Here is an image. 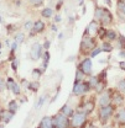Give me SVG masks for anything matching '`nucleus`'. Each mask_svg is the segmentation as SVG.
Here are the masks:
<instances>
[{
	"label": "nucleus",
	"instance_id": "nucleus-29",
	"mask_svg": "<svg viewBox=\"0 0 125 128\" xmlns=\"http://www.w3.org/2000/svg\"><path fill=\"white\" fill-rule=\"evenodd\" d=\"M100 52H102L100 47H94L93 49L91 50V53H89V54H91V58H94V57H97V56H98V54H99Z\"/></svg>",
	"mask_w": 125,
	"mask_h": 128
},
{
	"label": "nucleus",
	"instance_id": "nucleus-40",
	"mask_svg": "<svg viewBox=\"0 0 125 128\" xmlns=\"http://www.w3.org/2000/svg\"><path fill=\"white\" fill-rule=\"evenodd\" d=\"M6 28H8V32H13L14 31V30H13V28H14V25H8Z\"/></svg>",
	"mask_w": 125,
	"mask_h": 128
},
{
	"label": "nucleus",
	"instance_id": "nucleus-22",
	"mask_svg": "<svg viewBox=\"0 0 125 128\" xmlns=\"http://www.w3.org/2000/svg\"><path fill=\"white\" fill-rule=\"evenodd\" d=\"M105 33H107V28L104 27V26H99V28H98V31H97V36L102 40V38H105Z\"/></svg>",
	"mask_w": 125,
	"mask_h": 128
},
{
	"label": "nucleus",
	"instance_id": "nucleus-16",
	"mask_svg": "<svg viewBox=\"0 0 125 128\" xmlns=\"http://www.w3.org/2000/svg\"><path fill=\"white\" fill-rule=\"evenodd\" d=\"M111 102L115 105V106H119L120 104L124 102V96L121 95L120 92H114L111 95Z\"/></svg>",
	"mask_w": 125,
	"mask_h": 128
},
{
	"label": "nucleus",
	"instance_id": "nucleus-32",
	"mask_svg": "<svg viewBox=\"0 0 125 128\" xmlns=\"http://www.w3.org/2000/svg\"><path fill=\"white\" fill-rule=\"evenodd\" d=\"M116 88H118L119 90H121V91H125V79L120 80V81L118 82V85H116Z\"/></svg>",
	"mask_w": 125,
	"mask_h": 128
},
{
	"label": "nucleus",
	"instance_id": "nucleus-28",
	"mask_svg": "<svg viewBox=\"0 0 125 128\" xmlns=\"http://www.w3.org/2000/svg\"><path fill=\"white\" fill-rule=\"evenodd\" d=\"M118 11H119V14L125 15V2L118 1Z\"/></svg>",
	"mask_w": 125,
	"mask_h": 128
},
{
	"label": "nucleus",
	"instance_id": "nucleus-33",
	"mask_svg": "<svg viewBox=\"0 0 125 128\" xmlns=\"http://www.w3.org/2000/svg\"><path fill=\"white\" fill-rule=\"evenodd\" d=\"M32 27H33V22H32L31 20H29V21H26V22H25V30L31 31Z\"/></svg>",
	"mask_w": 125,
	"mask_h": 128
},
{
	"label": "nucleus",
	"instance_id": "nucleus-43",
	"mask_svg": "<svg viewBox=\"0 0 125 128\" xmlns=\"http://www.w3.org/2000/svg\"><path fill=\"white\" fill-rule=\"evenodd\" d=\"M51 30H52L53 32H57V27H56L55 25H52V26H51Z\"/></svg>",
	"mask_w": 125,
	"mask_h": 128
},
{
	"label": "nucleus",
	"instance_id": "nucleus-25",
	"mask_svg": "<svg viewBox=\"0 0 125 128\" xmlns=\"http://www.w3.org/2000/svg\"><path fill=\"white\" fill-rule=\"evenodd\" d=\"M24 40H25V34L21 33V32H19V33L15 36V42L17 44H21V43L24 42Z\"/></svg>",
	"mask_w": 125,
	"mask_h": 128
},
{
	"label": "nucleus",
	"instance_id": "nucleus-26",
	"mask_svg": "<svg viewBox=\"0 0 125 128\" xmlns=\"http://www.w3.org/2000/svg\"><path fill=\"white\" fill-rule=\"evenodd\" d=\"M89 85H91V88L94 89L95 86H97V84L99 82V79H98V76H91V79H89Z\"/></svg>",
	"mask_w": 125,
	"mask_h": 128
},
{
	"label": "nucleus",
	"instance_id": "nucleus-5",
	"mask_svg": "<svg viewBox=\"0 0 125 128\" xmlns=\"http://www.w3.org/2000/svg\"><path fill=\"white\" fill-rule=\"evenodd\" d=\"M114 112V106L113 105H107V106H100V110H99V120L102 122H107L111 117Z\"/></svg>",
	"mask_w": 125,
	"mask_h": 128
},
{
	"label": "nucleus",
	"instance_id": "nucleus-13",
	"mask_svg": "<svg viewBox=\"0 0 125 128\" xmlns=\"http://www.w3.org/2000/svg\"><path fill=\"white\" fill-rule=\"evenodd\" d=\"M93 110H94V101H91V100L86 101V102L82 104V106H80V111L84 112L86 114L93 112Z\"/></svg>",
	"mask_w": 125,
	"mask_h": 128
},
{
	"label": "nucleus",
	"instance_id": "nucleus-4",
	"mask_svg": "<svg viewBox=\"0 0 125 128\" xmlns=\"http://www.w3.org/2000/svg\"><path fill=\"white\" fill-rule=\"evenodd\" d=\"M53 118V127H57V128H64V127H68L71 126V122H69V118L67 116H64L62 112H58Z\"/></svg>",
	"mask_w": 125,
	"mask_h": 128
},
{
	"label": "nucleus",
	"instance_id": "nucleus-39",
	"mask_svg": "<svg viewBox=\"0 0 125 128\" xmlns=\"http://www.w3.org/2000/svg\"><path fill=\"white\" fill-rule=\"evenodd\" d=\"M119 66H120L121 70H124L125 72V62H119Z\"/></svg>",
	"mask_w": 125,
	"mask_h": 128
},
{
	"label": "nucleus",
	"instance_id": "nucleus-23",
	"mask_svg": "<svg viewBox=\"0 0 125 128\" xmlns=\"http://www.w3.org/2000/svg\"><path fill=\"white\" fill-rule=\"evenodd\" d=\"M29 90H31V91H33V92H36L38 89H40V82L38 81H31L30 84H29Z\"/></svg>",
	"mask_w": 125,
	"mask_h": 128
},
{
	"label": "nucleus",
	"instance_id": "nucleus-34",
	"mask_svg": "<svg viewBox=\"0 0 125 128\" xmlns=\"http://www.w3.org/2000/svg\"><path fill=\"white\" fill-rule=\"evenodd\" d=\"M29 1H30V4H31V5H33L35 8H37V6H40V5L42 4V1H44V0H29Z\"/></svg>",
	"mask_w": 125,
	"mask_h": 128
},
{
	"label": "nucleus",
	"instance_id": "nucleus-15",
	"mask_svg": "<svg viewBox=\"0 0 125 128\" xmlns=\"http://www.w3.org/2000/svg\"><path fill=\"white\" fill-rule=\"evenodd\" d=\"M99 26H100V24L98 22V21H91V24L88 25V32H89V36H93V34H97V31H98V28H99Z\"/></svg>",
	"mask_w": 125,
	"mask_h": 128
},
{
	"label": "nucleus",
	"instance_id": "nucleus-7",
	"mask_svg": "<svg viewBox=\"0 0 125 128\" xmlns=\"http://www.w3.org/2000/svg\"><path fill=\"white\" fill-rule=\"evenodd\" d=\"M98 22H99L102 26H108V25H110V24L113 22V15H111V12H110L107 8L103 9V14H102V16H100V18H99Z\"/></svg>",
	"mask_w": 125,
	"mask_h": 128
},
{
	"label": "nucleus",
	"instance_id": "nucleus-8",
	"mask_svg": "<svg viewBox=\"0 0 125 128\" xmlns=\"http://www.w3.org/2000/svg\"><path fill=\"white\" fill-rule=\"evenodd\" d=\"M6 86H8V89H9V90H11V91H13V94H14V95H20V94H21L20 85H19L17 82H15L14 78H8V80H6Z\"/></svg>",
	"mask_w": 125,
	"mask_h": 128
},
{
	"label": "nucleus",
	"instance_id": "nucleus-42",
	"mask_svg": "<svg viewBox=\"0 0 125 128\" xmlns=\"http://www.w3.org/2000/svg\"><path fill=\"white\" fill-rule=\"evenodd\" d=\"M62 4H63V0H60V1L57 2V10H60V8L62 6Z\"/></svg>",
	"mask_w": 125,
	"mask_h": 128
},
{
	"label": "nucleus",
	"instance_id": "nucleus-35",
	"mask_svg": "<svg viewBox=\"0 0 125 128\" xmlns=\"http://www.w3.org/2000/svg\"><path fill=\"white\" fill-rule=\"evenodd\" d=\"M17 65H19V60L17 59H14V60H11V68H13V70L14 72H16L17 70Z\"/></svg>",
	"mask_w": 125,
	"mask_h": 128
},
{
	"label": "nucleus",
	"instance_id": "nucleus-45",
	"mask_svg": "<svg viewBox=\"0 0 125 128\" xmlns=\"http://www.w3.org/2000/svg\"><path fill=\"white\" fill-rule=\"evenodd\" d=\"M78 4H79V5H83V4H84V0H79Z\"/></svg>",
	"mask_w": 125,
	"mask_h": 128
},
{
	"label": "nucleus",
	"instance_id": "nucleus-38",
	"mask_svg": "<svg viewBox=\"0 0 125 128\" xmlns=\"http://www.w3.org/2000/svg\"><path fill=\"white\" fill-rule=\"evenodd\" d=\"M61 20H62V18H61V16H60V15H56V16H55V22H56V24L61 22Z\"/></svg>",
	"mask_w": 125,
	"mask_h": 128
},
{
	"label": "nucleus",
	"instance_id": "nucleus-21",
	"mask_svg": "<svg viewBox=\"0 0 125 128\" xmlns=\"http://www.w3.org/2000/svg\"><path fill=\"white\" fill-rule=\"evenodd\" d=\"M61 112H62L64 116H67L68 118H69V117H71V116H72V114L74 113V112H73V110H72V108H71V107H69L68 105H64L62 108H61Z\"/></svg>",
	"mask_w": 125,
	"mask_h": 128
},
{
	"label": "nucleus",
	"instance_id": "nucleus-11",
	"mask_svg": "<svg viewBox=\"0 0 125 128\" xmlns=\"http://www.w3.org/2000/svg\"><path fill=\"white\" fill-rule=\"evenodd\" d=\"M111 102V92L109 90L104 91L100 94V97H99V105L100 106H107Z\"/></svg>",
	"mask_w": 125,
	"mask_h": 128
},
{
	"label": "nucleus",
	"instance_id": "nucleus-14",
	"mask_svg": "<svg viewBox=\"0 0 125 128\" xmlns=\"http://www.w3.org/2000/svg\"><path fill=\"white\" fill-rule=\"evenodd\" d=\"M38 127L41 128H52L53 127V118L50 117V116H45L41 122L38 123Z\"/></svg>",
	"mask_w": 125,
	"mask_h": 128
},
{
	"label": "nucleus",
	"instance_id": "nucleus-30",
	"mask_svg": "<svg viewBox=\"0 0 125 128\" xmlns=\"http://www.w3.org/2000/svg\"><path fill=\"white\" fill-rule=\"evenodd\" d=\"M46 97H47L46 95H44V96H41V97H40V100L37 101V105H36V108H37V110H38L40 107H42V105H44V104H45V101H46Z\"/></svg>",
	"mask_w": 125,
	"mask_h": 128
},
{
	"label": "nucleus",
	"instance_id": "nucleus-12",
	"mask_svg": "<svg viewBox=\"0 0 125 128\" xmlns=\"http://www.w3.org/2000/svg\"><path fill=\"white\" fill-rule=\"evenodd\" d=\"M45 30V22L42 20H37L36 22H33V27H32V32L30 31V36H35L36 33H40Z\"/></svg>",
	"mask_w": 125,
	"mask_h": 128
},
{
	"label": "nucleus",
	"instance_id": "nucleus-31",
	"mask_svg": "<svg viewBox=\"0 0 125 128\" xmlns=\"http://www.w3.org/2000/svg\"><path fill=\"white\" fill-rule=\"evenodd\" d=\"M83 78H84V74L79 69H77V72H76V81H80V80H83Z\"/></svg>",
	"mask_w": 125,
	"mask_h": 128
},
{
	"label": "nucleus",
	"instance_id": "nucleus-17",
	"mask_svg": "<svg viewBox=\"0 0 125 128\" xmlns=\"http://www.w3.org/2000/svg\"><path fill=\"white\" fill-rule=\"evenodd\" d=\"M116 32L114 31V30H107V33H105V40H108L109 42L111 41H115L116 40Z\"/></svg>",
	"mask_w": 125,
	"mask_h": 128
},
{
	"label": "nucleus",
	"instance_id": "nucleus-48",
	"mask_svg": "<svg viewBox=\"0 0 125 128\" xmlns=\"http://www.w3.org/2000/svg\"><path fill=\"white\" fill-rule=\"evenodd\" d=\"M0 54H1V50H0Z\"/></svg>",
	"mask_w": 125,
	"mask_h": 128
},
{
	"label": "nucleus",
	"instance_id": "nucleus-44",
	"mask_svg": "<svg viewBox=\"0 0 125 128\" xmlns=\"http://www.w3.org/2000/svg\"><path fill=\"white\" fill-rule=\"evenodd\" d=\"M105 2H107L108 6H111V0H105Z\"/></svg>",
	"mask_w": 125,
	"mask_h": 128
},
{
	"label": "nucleus",
	"instance_id": "nucleus-18",
	"mask_svg": "<svg viewBox=\"0 0 125 128\" xmlns=\"http://www.w3.org/2000/svg\"><path fill=\"white\" fill-rule=\"evenodd\" d=\"M115 118H116V121H118L119 123L125 124V108H121L120 111L118 112L116 116H115Z\"/></svg>",
	"mask_w": 125,
	"mask_h": 128
},
{
	"label": "nucleus",
	"instance_id": "nucleus-20",
	"mask_svg": "<svg viewBox=\"0 0 125 128\" xmlns=\"http://www.w3.org/2000/svg\"><path fill=\"white\" fill-rule=\"evenodd\" d=\"M100 49H102V52H111L113 50V46H111V43H110L109 41H107V42H103L102 44H100Z\"/></svg>",
	"mask_w": 125,
	"mask_h": 128
},
{
	"label": "nucleus",
	"instance_id": "nucleus-37",
	"mask_svg": "<svg viewBox=\"0 0 125 128\" xmlns=\"http://www.w3.org/2000/svg\"><path fill=\"white\" fill-rule=\"evenodd\" d=\"M4 85H5V82H4V79L0 76V91L1 90H4Z\"/></svg>",
	"mask_w": 125,
	"mask_h": 128
},
{
	"label": "nucleus",
	"instance_id": "nucleus-46",
	"mask_svg": "<svg viewBox=\"0 0 125 128\" xmlns=\"http://www.w3.org/2000/svg\"><path fill=\"white\" fill-rule=\"evenodd\" d=\"M63 37V33H60V34H58V38H60V40H61V38H62Z\"/></svg>",
	"mask_w": 125,
	"mask_h": 128
},
{
	"label": "nucleus",
	"instance_id": "nucleus-2",
	"mask_svg": "<svg viewBox=\"0 0 125 128\" xmlns=\"http://www.w3.org/2000/svg\"><path fill=\"white\" fill-rule=\"evenodd\" d=\"M91 85H89V82H87V81H83V80H80V81H76L74 82V88H73V95L76 96H82L84 95V94H87L88 91H91Z\"/></svg>",
	"mask_w": 125,
	"mask_h": 128
},
{
	"label": "nucleus",
	"instance_id": "nucleus-6",
	"mask_svg": "<svg viewBox=\"0 0 125 128\" xmlns=\"http://www.w3.org/2000/svg\"><path fill=\"white\" fill-rule=\"evenodd\" d=\"M92 59L91 58H84L80 63L78 64V69L84 74V75H91L92 74Z\"/></svg>",
	"mask_w": 125,
	"mask_h": 128
},
{
	"label": "nucleus",
	"instance_id": "nucleus-27",
	"mask_svg": "<svg viewBox=\"0 0 125 128\" xmlns=\"http://www.w3.org/2000/svg\"><path fill=\"white\" fill-rule=\"evenodd\" d=\"M44 69H46L47 65H48V60H50V53H48V50H46L45 53H44Z\"/></svg>",
	"mask_w": 125,
	"mask_h": 128
},
{
	"label": "nucleus",
	"instance_id": "nucleus-3",
	"mask_svg": "<svg viewBox=\"0 0 125 128\" xmlns=\"http://www.w3.org/2000/svg\"><path fill=\"white\" fill-rule=\"evenodd\" d=\"M86 121H87V114L84 112L78 111V112H74L71 118H69V122L73 127H82L86 124Z\"/></svg>",
	"mask_w": 125,
	"mask_h": 128
},
{
	"label": "nucleus",
	"instance_id": "nucleus-41",
	"mask_svg": "<svg viewBox=\"0 0 125 128\" xmlns=\"http://www.w3.org/2000/svg\"><path fill=\"white\" fill-rule=\"evenodd\" d=\"M42 47L45 48V49H48V48H50V42H48V41H46V42L44 43V46H42Z\"/></svg>",
	"mask_w": 125,
	"mask_h": 128
},
{
	"label": "nucleus",
	"instance_id": "nucleus-10",
	"mask_svg": "<svg viewBox=\"0 0 125 128\" xmlns=\"http://www.w3.org/2000/svg\"><path fill=\"white\" fill-rule=\"evenodd\" d=\"M14 114H15V113L11 112L9 108H8V110H1V111H0V122H3L4 124L9 123V122L13 120Z\"/></svg>",
	"mask_w": 125,
	"mask_h": 128
},
{
	"label": "nucleus",
	"instance_id": "nucleus-47",
	"mask_svg": "<svg viewBox=\"0 0 125 128\" xmlns=\"http://www.w3.org/2000/svg\"><path fill=\"white\" fill-rule=\"evenodd\" d=\"M0 48H3V43L1 42H0Z\"/></svg>",
	"mask_w": 125,
	"mask_h": 128
},
{
	"label": "nucleus",
	"instance_id": "nucleus-9",
	"mask_svg": "<svg viewBox=\"0 0 125 128\" xmlns=\"http://www.w3.org/2000/svg\"><path fill=\"white\" fill-rule=\"evenodd\" d=\"M42 44H40V43H33L31 47V58L32 60H37L41 56H42Z\"/></svg>",
	"mask_w": 125,
	"mask_h": 128
},
{
	"label": "nucleus",
	"instance_id": "nucleus-1",
	"mask_svg": "<svg viewBox=\"0 0 125 128\" xmlns=\"http://www.w3.org/2000/svg\"><path fill=\"white\" fill-rule=\"evenodd\" d=\"M94 47H97V42L94 40V37L92 36H83L82 38V42H80V52L84 53V54H88L91 53V50Z\"/></svg>",
	"mask_w": 125,
	"mask_h": 128
},
{
	"label": "nucleus",
	"instance_id": "nucleus-36",
	"mask_svg": "<svg viewBox=\"0 0 125 128\" xmlns=\"http://www.w3.org/2000/svg\"><path fill=\"white\" fill-rule=\"evenodd\" d=\"M16 48H17V43H16L15 41H14V42L10 44V49H11V52H15Z\"/></svg>",
	"mask_w": 125,
	"mask_h": 128
},
{
	"label": "nucleus",
	"instance_id": "nucleus-19",
	"mask_svg": "<svg viewBox=\"0 0 125 128\" xmlns=\"http://www.w3.org/2000/svg\"><path fill=\"white\" fill-rule=\"evenodd\" d=\"M41 16L46 18H51L53 16V10L51 8H45L44 10H41Z\"/></svg>",
	"mask_w": 125,
	"mask_h": 128
},
{
	"label": "nucleus",
	"instance_id": "nucleus-24",
	"mask_svg": "<svg viewBox=\"0 0 125 128\" xmlns=\"http://www.w3.org/2000/svg\"><path fill=\"white\" fill-rule=\"evenodd\" d=\"M17 108H19V105H17V102H16L15 100H11L10 102H9V110L11 112H14L15 113L17 111Z\"/></svg>",
	"mask_w": 125,
	"mask_h": 128
}]
</instances>
